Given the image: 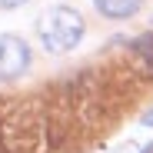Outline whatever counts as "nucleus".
I'll return each instance as SVG.
<instances>
[{
    "instance_id": "obj_1",
    "label": "nucleus",
    "mask_w": 153,
    "mask_h": 153,
    "mask_svg": "<svg viewBox=\"0 0 153 153\" xmlns=\"http://www.w3.org/2000/svg\"><path fill=\"white\" fill-rule=\"evenodd\" d=\"M37 37L47 53H67L83 40V17L70 7H50L37 20Z\"/></svg>"
},
{
    "instance_id": "obj_2",
    "label": "nucleus",
    "mask_w": 153,
    "mask_h": 153,
    "mask_svg": "<svg viewBox=\"0 0 153 153\" xmlns=\"http://www.w3.org/2000/svg\"><path fill=\"white\" fill-rule=\"evenodd\" d=\"M30 67V47L13 33H0V80H17Z\"/></svg>"
},
{
    "instance_id": "obj_3",
    "label": "nucleus",
    "mask_w": 153,
    "mask_h": 153,
    "mask_svg": "<svg viewBox=\"0 0 153 153\" xmlns=\"http://www.w3.org/2000/svg\"><path fill=\"white\" fill-rule=\"evenodd\" d=\"M93 7L107 20H126V17H133L143 7V0H93Z\"/></svg>"
},
{
    "instance_id": "obj_4",
    "label": "nucleus",
    "mask_w": 153,
    "mask_h": 153,
    "mask_svg": "<svg viewBox=\"0 0 153 153\" xmlns=\"http://www.w3.org/2000/svg\"><path fill=\"white\" fill-rule=\"evenodd\" d=\"M23 4H27V0H0V10H17Z\"/></svg>"
},
{
    "instance_id": "obj_5",
    "label": "nucleus",
    "mask_w": 153,
    "mask_h": 153,
    "mask_svg": "<svg viewBox=\"0 0 153 153\" xmlns=\"http://www.w3.org/2000/svg\"><path fill=\"white\" fill-rule=\"evenodd\" d=\"M143 123H146V126H153V110H150V113L143 117Z\"/></svg>"
},
{
    "instance_id": "obj_6",
    "label": "nucleus",
    "mask_w": 153,
    "mask_h": 153,
    "mask_svg": "<svg viewBox=\"0 0 153 153\" xmlns=\"http://www.w3.org/2000/svg\"><path fill=\"white\" fill-rule=\"evenodd\" d=\"M146 153H153V146H146Z\"/></svg>"
}]
</instances>
